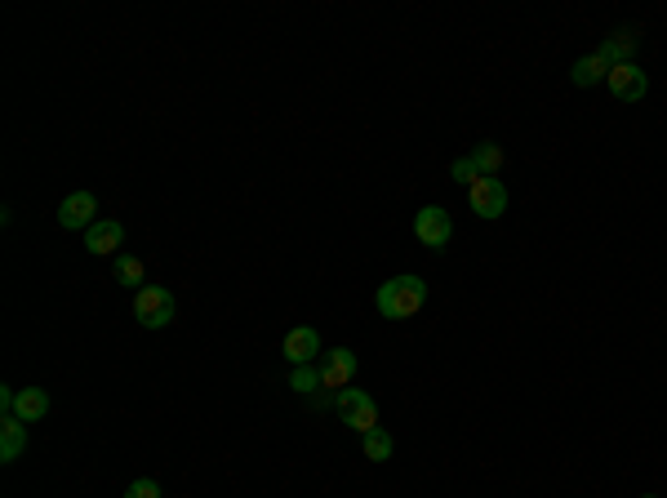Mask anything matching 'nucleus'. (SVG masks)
<instances>
[{"instance_id": "2", "label": "nucleus", "mask_w": 667, "mask_h": 498, "mask_svg": "<svg viewBox=\"0 0 667 498\" xmlns=\"http://www.w3.org/2000/svg\"><path fill=\"white\" fill-rule=\"evenodd\" d=\"M174 294L165 290V285H143V290L134 294V316L138 325H147V330H165L169 321H174Z\"/></svg>"}, {"instance_id": "15", "label": "nucleus", "mask_w": 667, "mask_h": 498, "mask_svg": "<svg viewBox=\"0 0 667 498\" xmlns=\"http://www.w3.org/2000/svg\"><path fill=\"white\" fill-rule=\"evenodd\" d=\"M605 76H610V63H605L601 54H587V58H579V63L570 67V81L579 85V89L596 85V81H605Z\"/></svg>"}, {"instance_id": "20", "label": "nucleus", "mask_w": 667, "mask_h": 498, "mask_svg": "<svg viewBox=\"0 0 667 498\" xmlns=\"http://www.w3.org/2000/svg\"><path fill=\"white\" fill-rule=\"evenodd\" d=\"M125 498H161V485H156L152 476H143V481H134V485H129Z\"/></svg>"}, {"instance_id": "16", "label": "nucleus", "mask_w": 667, "mask_h": 498, "mask_svg": "<svg viewBox=\"0 0 667 498\" xmlns=\"http://www.w3.org/2000/svg\"><path fill=\"white\" fill-rule=\"evenodd\" d=\"M467 156H472V165H476L481 178H499V169H503V147L499 143H476Z\"/></svg>"}, {"instance_id": "10", "label": "nucleus", "mask_w": 667, "mask_h": 498, "mask_svg": "<svg viewBox=\"0 0 667 498\" xmlns=\"http://www.w3.org/2000/svg\"><path fill=\"white\" fill-rule=\"evenodd\" d=\"M290 387L294 392H303L312 405H334V392H321L325 387V378H321V365H294V374H290Z\"/></svg>"}, {"instance_id": "4", "label": "nucleus", "mask_w": 667, "mask_h": 498, "mask_svg": "<svg viewBox=\"0 0 667 498\" xmlns=\"http://www.w3.org/2000/svg\"><path fill=\"white\" fill-rule=\"evenodd\" d=\"M414 236L423 241L427 249H445L454 241V218H450V209H441V205H427V209H418L414 214Z\"/></svg>"}, {"instance_id": "19", "label": "nucleus", "mask_w": 667, "mask_h": 498, "mask_svg": "<svg viewBox=\"0 0 667 498\" xmlns=\"http://www.w3.org/2000/svg\"><path fill=\"white\" fill-rule=\"evenodd\" d=\"M450 174H454V183H467V187L481 178V174H476V165H472V156H459V161L450 165Z\"/></svg>"}, {"instance_id": "18", "label": "nucleus", "mask_w": 667, "mask_h": 498, "mask_svg": "<svg viewBox=\"0 0 667 498\" xmlns=\"http://www.w3.org/2000/svg\"><path fill=\"white\" fill-rule=\"evenodd\" d=\"M116 281L129 285V290H134V285L143 290V263H138L134 254H121V258H116Z\"/></svg>"}, {"instance_id": "9", "label": "nucleus", "mask_w": 667, "mask_h": 498, "mask_svg": "<svg viewBox=\"0 0 667 498\" xmlns=\"http://www.w3.org/2000/svg\"><path fill=\"white\" fill-rule=\"evenodd\" d=\"M316 356H321V334L312 325H298L285 334V361L290 365H316Z\"/></svg>"}, {"instance_id": "8", "label": "nucleus", "mask_w": 667, "mask_h": 498, "mask_svg": "<svg viewBox=\"0 0 667 498\" xmlns=\"http://www.w3.org/2000/svg\"><path fill=\"white\" fill-rule=\"evenodd\" d=\"M316 365H321L325 392H343V387H352V374H356V352H347V347H334V352H325Z\"/></svg>"}, {"instance_id": "3", "label": "nucleus", "mask_w": 667, "mask_h": 498, "mask_svg": "<svg viewBox=\"0 0 667 498\" xmlns=\"http://www.w3.org/2000/svg\"><path fill=\"white\" fill-rule=\"evenodd\" d=\"M334 410L343 414V423L352 427V432H374L378 427V405L370 392H356V387H343V392H334Z\"/></svg>"}, {"instance_id": "14", "label": "nucleus", "mask_w": 667, "mask_h": 498, "mask_svg": "<svg viewBox=\"0 0 667 498\" xmlns=\"http://www.w3.org/2000/svg\"><path fill=\"white\" fill-rule=\"evenodd\" d=\"M14 414L23 418V423L45 418L49 414V392H45V387H23V392H18V401H14Z\"/></svg>"}, {"instance_id": "1", "label": "nucleus", "mask_w": 667, "mask_h": 498, "mask_svg": "<svg viewBox=\"0 0 667 498\" xmlns=\"http://www.w3.org/2000/svg\"><path fill=\"white\" fill-rule=\"evenodd\" d=\"M423 303H427L423 276H392V281H383L378 294H374V307L387 316V321H405V316H414Z\"/></svg>"}, {"instance_id": "12", "label": "nucleus", "mask_w": 667, "mask_h": 498, "mask_svg": "<svg viewBox=\"0 0 667 498\" xmlns=\"http://www.w3.org/2000/svg\"><path fill=\"white\" fill-rule=\"evenodd\" d=\"M23 450H27V423L18 414H5L0 418V463H14Z\"/></svg>"}, {"instance_id": "21", "label": "nucleus", "mask_w": 667, "mask_h": 498, "mask_svg": "<svg viewBox=\"0 0 667 498\" xmlns=\"http://www.w3.org/2000/svg\"><path fill=\"white\" fill-rule=\"evenodd\" d=\"M645 498H654V494H645Z\"/></svg>"}, {"instance_id": "7", "label": "nucleus", "mask_w": 667, "mask_h": 498, "mask_svg": "<svg viewBox=\"0 0 667 498\" xmlns=\"http://www.w3.org/2000/svg\"><path fill=\"white\" fill-rule=\"evenodd\" d=\"M58 223H63L67 232H89V227L98 223V196L94 192L63 196V205H58Z\"/></svg>"}, {"instance_id": "13", "label": "nucleus", "mask_w": 667, "mask_h": 498, "mask_svg": "<svg viewBox=\"0 0 667 498\" xmlns=\"http://www.w3.org/2000/svg\"><path fill=\"white\" fill-rule=\"evenodd\" d=\"M636 45H641V36H636V32H627V27H623V32L605 36V41H601V49H596V54H601L605 63H610V67H619V63H632Z\"/></svg>"}, {"instance_id": "6", "label": "nucleus", "mask_w": 667, "mask_h": 498, "mask_svg": "<svg viewBox=\"0 0 667 498\" xmlns=\"http://www.w3.org/2000/svg\"><path fill=\"white\" fill-rule=\"evenodd\" d=\"M605 85H610V94L619 98V103H641V98L650 94V76H645L636 63H619V67H610Z\"/></svg>"}, {"instance_id": "5", "label": "nucleus", "mask_w": 667, "mask_h": 498, "mask_svg": "<svg viewBox=\"0 0 667 498\" xmlns=\"http://www.w3.org/2000/svg\"><path fill=\"white\" fill-rule=\"evenodd\" d=\"M467 205H472L476 218H503L507 214V187L503 178H476L472 187H467Z\"/></svg>"}, {"instance_id": "11", "label": "nucleus", "mask_w": 667, "mask_h": 498, "mask_svg": "<svg viewBox=\"0 0 667 498\" xmlns=\"http://www.w3.org/2000/svg\"><path fill=\"white\" fill-rule=\"evenodd\" d=\"M121 245H125V227L116 223V218H98V223L85 232V249H89V254H116Z\"/></svg>"}, {"instance_id": "17", "label": "nucleus", "mask_w": 667, "mask_h": 498, "mask_svg": "<svg viewBox=\"0 0 667 498\" xmlns=\"http://www.w3.org/2000/svg\"><path fill=\"white\" fill-rule=\"evenodd\" d=\"M361 450H365V458H370V463H387L396 445H392V436H387L383 427H374V432L361 436Z\"/></svg>"}]
</instances>
